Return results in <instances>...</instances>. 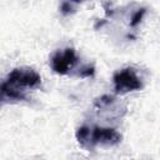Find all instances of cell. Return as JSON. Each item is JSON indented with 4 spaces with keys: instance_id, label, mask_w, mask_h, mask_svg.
<instances>
[{
    "instance_id": "obj_7",
    "label": "cell",
    "mask_w": 160,
    "mask_h": 160,
    "mask_svg": "<svg viewBox=\"0 0 160 160\" xmlns=\"http://www.w3.org/2000/svg\"><path fill=\"white\" fill-rule=\"evenodd\" d=\"M61 12L64 14V15H66V14H69L71 10H72V8L70 6V4H68V2H62V5H61Z\"/></svg>"
},
{
    "instance_id": "obj_1",
    "label": "cell",
    "mask_w": 160,
    "mask_h": 160,
    "mask_svg": "<svg viewBox=\"0 0 160 160\" xmlns=\"http://www.w3.org/2000/svg\"><path fill=\"white\" fill-rule=\"evenodd\" d=\"M41 76L29 66L12 69L1 84V101L15 102L28 100L25 91L40 86Z\"/></svg>"
},
{
    "instance_id": "obj_3",
    "label": "cell",
    "mask_w": 160,
    "mask_h": 160,
    "mask_svg": "<svg viewBox=\"0 0 160 160\" xmlns=\"http://www.w3.org/2000/svg\"><path fill=\"white\" fill-rule=\"evenodd\" d=\"M114 90L118 95L138 91L142 88V82L132 68H125L116 71L112 76Z\"/></svg>"
},
{
    "instance_id": "obj_2",
    "label": "cell",
    "mask_w": 160,
    "mask_h": 160,
    "mask_svg": "<svg viewBox=\"0 0 160 160\" xmlns=\"http://www.w3.org/2000/svg\"><path fill=\"white\" fill-rule=\"evenodd\" d=\"M76 140L80 146L88 151L92 150L96 145L114 146L118 145L122 136L114 128H102V126H88L82 125L76 130Z\"/></svg>"
},
{
    "instance_id": "obj_4",
    "label": "cell",
    "mask_w": 160,
    "mask_h": 160,
    "mask_svg": "<svg viewBox=\"0 0 160 160\" xmlns=\"http://www.w3.org/2000/svg\"><path fill=\"white\" fill-rule=\"evenodd\" d=\"M78 56L72 48H65L58 50L50 58V66L54 72L59 75H66L76 65Z\"/></svg>"
},
{
    "instance_id": "obj_8",
    "label": "cell",
    "mask_w": 160,
    "mask_h": 160,
    "mask_svg": "<svg viewBox=\"0 0 160 160\" xmlns=\"http://www.w3.org/2000/svg\"><path fill=\"white\" fill-rule=\"evenodd\" d=\"M71 1H74V2H81L82 0H71Z\"/></svg>"
},
{
    "instance_id": "obj_5",
    "label": "cell",
    "mask_w": 160,
    "mask_h": 160,
    "mask_svg": "<svg viewBox=\"0 0 160 160\" xmlns=\"http://www.w3.org/2000/svg\"><path fill=\"white\" fill-rule=\"evenodd\" d=\"M144 14H145V9H140V10H138L134 15H132V18H131V21H130V26H136L140 21H141V19H142V16H144Z\"/></svg>"
},
{
    "instance_id": "obj_6",
    "label": "cell",
    "mask_w": 160,
    "mask_h": 160,
    "mask_svg": "<svg viewBox=\"0 0 160 160\" xmlns=\"http://www.w3.org/2000/svg\"><path fill=\"white\" fill-rule=\"evenodd\" d=\"M78 75H79L80 78H89V76H92V75H94V66L88 65V66L82 68Z\"/></svg>"
}]
</instances>
